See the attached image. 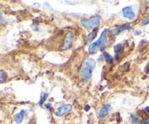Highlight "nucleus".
<instances>
[{
    "instance_id": "17",
    "label": "nucleus",
    "mask_w": 149,
    "mask_h": 124,
    "mask_svg": "<svg viewBox=\"0 0 149 124\" xmlns=\"http://www.w3.org/2000/svg\"><path fill=\"white\" fill-rule=\"evenodd\" d=\"M148 23H149V15L146 20H144L141 23V26H146V25L148 24Z\"/></svg>"
},
{
    "instance_id": "21",
    "label": "nucleus",
    "mask_w": 149,
    "mask_h": 124,
    "mask_svg": "<svg viewBox=\"0 0 149 124\" xmlns=\"http://www.w3.org/2000/svg\"><path fill=\"white\" fill-rule=\"evenodd\" d=\"M65 2L66 3H73L74 4H76L77 3V1H65Z\"/></svg>"
},
{
    "instance_id": "1",
    "label": "nucleus",
    "mask_w": 149,
    "mask_h": 124,
    "mask_svg": "<svg viewBox=\"0 0 149 124\" xmlns=\"http://www.w3.org/2000/svg\"><path fill=\"white\" fill-rule=\"evenodd\" d=\"M108 29H105L103 31V32L100 34V38L97 39V41H95V42L92 43L91 45L89 46L88 48V52L90 54H93L97 52V50L98 49H100V50L103 51L104 49L105 46L107 44L108 39L107 36H106V32H107Z\"/></svg>"
},
{
    "instance_id": "16",
    "label": "nucleus",
    "mask_w": 149,
    "mask_h": 124,
    "mask_svg": "<svg viewBox=\"0 0 149 124\" xmlns=\"http://www.w3.org/2000/svg\"><path fill=\"white\" fill-rule=\"evenodd\" d=\"M131 117V119H132V124H141V123L139 122V120L138 118L135 116V115L132 114L130 115Z\"/></svg>"
},
{
    "instance_id": "20",
    "label": "nucleus",
    "mask_w": 149,
    "mask_h": 124,
    "mask_svg": "<svg viewBox=\"0 0 149 124\" xmlns=\"http://www.w3.org/2000/svg\"><path fill=\"white\" fill-rule=\"evenodd\" d=\"M46 107L49 108V109H51V108H52V105H51L49 103H47L46 104Z\"/></svg>"
},
{
    "instance_id": "13",
    "label": "nucleus",
    "mask_w": 149,
    "mask_h": 124,
    "mask_svg": "<svg viewBox=\"0 0 149 124\" xmlns=\"http://www.w3.org/2000/svg\"><path fill=\"white\" fill-rule=\"evenodd\" d=\"M103 58H104V60L106 61V62L107 63H112L113 61V56H111V55L107 52L103 53Z\"/></svg>"
},
{
    "instance_id": "5",
    "label": "nucleus",
    "mask_w": 149,
    "mask_h": 124,
    "mask_svg": "<svg viewBox=\"0 0 149 124\" xmlns=\"http://www.w3.org/2000/svg\"><path fill=\"white\" fill-rule=\"evenodd\" d=\"M122 13L125 18L130 19V20H132L135 18V14L132 10L131 7H125L122 9Z\"/></svg>"
},
{
    "instance_id": "11",
    "label": "nucleus",
    "mask_w": 149,
    "mask_h": 124,
    "mask_svg": "<svg viewBox=\"0 0 149 124\" xmlns=\"http://www.w3.org/2000/svg\"><path fill=\"white\" fill-rule=\"evenodd\" d=\"M85 66H87V67H91V68H93V69H94L95 67L96 66V61L91 58H87L85 61Z\"/></svg>"
},
{
    "instance_id": "10",
    "label": "nucleus",
    "mask_w": 149,
    "mask_h": 124,
    "mask_svg": "<svg viewBox=\"0 0 149 124\" xmlns=\"http://www.w3.org/2000/svg\"><path fill=\"white\" fill-rule=\"evenodd\" d=\"M113 50H114L115 52V58L117 59L118 57H119V53L122 52V50H123V44L119 43L117 45H114L113 47Z\"/></svg>"
},
{
    "instance_id": "4",
    "label": "nucleus",
    "mask_w": 149,
    "mask_h": 124,
    "mask_svg": "<svg viewBox=\"0 0 149 124\" xmlns=\"http://www.w3.org/2000/svg\"><path fill=\"white\" fill-rule=\"evenodd\" d=\"M71 109H72V106L71 104H69L61 105V106H59L58 108L57 111L55 112V115L58 117H61L65 115V114L71 112Z\"/></svg>"
},
{
    "instance_id": "7",
    "label": "nucleus",
    "mask_w": 149,
    "mask_h": 124,
    "mask_svg": "<svg viewBox=\"0 0 149 124\" xmlns=\"http://www.w3.org/2000/svg\"><path fill=\"white\" fill-rule=\"evenodd\" d=\"M111 106L110 104H105L104 106L101 108L100 112H99V114H98L99 118H106V117L109 115V112L111 109Z\"/></svg>"
},
{
    "instance_id": "6",
    "label": "nucleus",
    "mask_w": 149,
    "mask_h": 124,
    "mask_svg": "<svg viewBox=\"0 0 149 124\" xmlns=\"http://www.w3.org/2000/svg\"><path fill=\"white\" fill-rule=\"evenodd\" d=\"M93 69L91 67H89L87 66H84V69L82 70V77L84 80L87 81L92 77V73H93Z\"/></svg>"
},
{
    "instance_id": "3",
    "label": "nucleus",
    "mask_w": 149,
    "mask_h": 124,
    "mask_svg": "<svg viewBox=\"0 0 149 124\" xmlns=\"http://www.w3.org/2000/svg\"><path fill=\"white\" fill-rule=\"evenodd\" d=\"M74 40V34H73V32H68L66 33L65 36V39H64V42L62 48L61 50H66L69 49L70 48L72 45L73 42Z\"/></svg>"
},
{
    "instance_id": "12",
    "label": "nucleus",
    "mask_w": 149,
    "mask_h": 124,
    "mask_svg": "<svg viewBox=\"0 0 149 124\" xmlns=\"http://www.w3.org/2000/svg\"><path fill=\"white\" fill-rule=\"evenodd\" d=\"M97 32H98V29L95 28V29H93L91 33H90V34L88 35V42H92L96 37Z\"/></svg>"
},
{
    "instance_id": "19",
    "label": "nucleus",
    "mask_w": 149,
    "mask_h": 124,
    "mask_svg": "<svg viewBox=\"0 0 149 124\" xmlns=\"http://www.w3.org/2000/svg\"><path fill=\"white\" fill-rule=\"evenodd\" d=\"M145 72L146 74H149V62L147 64V65L145 67Z\"/></svg>"
},
{
    "instance_id": "14",
    "label": "nucleus",
    "mask_w": 149,
    "mask_h": 124,
    "mask_svg": "<svg viewBox=\"0 0 149 124\" xmlns=\"http://www.w3.org/2000/svg\"><path fill=\"white\" fill-rule=\"evenodd\" d=\"M48 96H49V94H48V93H42V94H41V97H40V101L39 102V106H42V104H43V102H45V101H46V99H47Z\"/></svg>"
},
{
    "instance_id": "23",
    "label": "nucleus",
    "mask_w": 149,
    "mask_h": 124,
    "mask_svg": "<svg viewBox=\"0 0 149 124\" xmlns=\"http://www.w3.org/2000/svg\"><path fill=\"white\" fill-rule=\"evenodd\" d=\"M89 108H90V106H88V105H87V106L85 107V110L86 111H88L89 109H89Z\"/></svg>"
},
{
    "instance_id": "24",
    "label": "nucleus",
    "mask_w": 149,
    "mask_h": 124,
    "mask_svg": "<svg viewBox=\"0 0 149 124\" xmlns=\"http://www.w3.org/2000/svg\"><path fill=\"white\" fill-rule=\"evenodd\" d=\"M146 110L147 111V112L149 114V106H147V107H146Z\"/></svg>"
},
{
    "instance_id": "25",
    "label": "nucleus",
    "mask_w": 149,
    "mask_h": 124,
    "mask_svg": "<svg viewBox=\"0 0 149 124\" xmlns=\"http://www.w3.org/2000/svg\"><path fill=\"white\" fill-rule=\"evenodd\" d=\"M116 124H119V123H116Z\"/></svg>"
},
{
    "instance_id": "18",
    "label": "nucleus",
    "mask_w": 149,
    "mask_h": 124,
    "mask_svg": "<svg viewBox=\"0 0 149 124\" xmlns=\"http://www.w3.org/2000/svg\"><path fill=\"white\" fill-rule=\"evenodd\" d=\"M141 124H149V118L143 120L142 122H141Z\"/></svg>"
},
{
    "instance_id": "2",
    "label": "nucleus",
    "mask_w": 149,
    "mask_h": 124,
    "mask_svg": "<svg viewBox=\"0 0 149 124\" xmlns=\"http://www.w3.org/2000/svg\"><path fill=\"white\" fill-rule=\"evenodd\" d=\"M80 23L86 29H91V28H94L95 26H98L100 24V17L95 15L88 19H81L80 20Z\"/></svg>"
},
{
    "instance_id": "8",
    "label": "nucleus",
    "mask_w": 149,
    "mask_h": 124,
    "mask_svg": "<svg viewBox=\"0 0 149 124\" xmlns=\"http://www.w3.org/2000/svg\"><path fill=\"white\" fill-rule=\"evenodd\" d=\"M131 29V26H130L129 24H125L123 25V26H120V27L113 29V30H112V34H113V35L119 34L122 33V32H124V31L127 30V29Z\"/></svg>"
},
{
    "instance_id": "15",
    "label": "nucleus",
    "mask_w": 149,
    "mask_h": 124,
    "mask_svg": "<svg viewBox=\"0 0 149 124\" xmlns=\"http://www.w3.org/2000/svg\"><path fill=\"white\" fill-rule=\"evenodd\" d=\"M7 74L6 72H4L2 70H0V83H2V82H4L7 79Z\"/></svg>"
},
{
    "instance_id": "9",
    "label": "nucleus",
    "mask_w": 149,
    "mask_h": 124,
    "mask_svg": "<svg viewBox=\"0 0 149 124\" xmlns=\"http://www.w3.org/2000/svg\"><path fill=\"white\" fill-rule=\"evenodd\" d=\"M24 115H25L24 110H21L19 113L15 114V115L13 116V119H14L15 122L17 124L20 123L22 122V120H23V118H24Z\"/></svg>"
},
{
    "instance_id": "22",
    "label": "nucleus",
    "mask_w": 149,
    "mask_h": 124,
    "mask_svg": "<svg viewBox=\"0 0 149 124\" xmlns=\"http://www.w3.org/2000/svg\"><path fill=\"white\" fill-rule=\"evenodd\" d=\"M141 33V31H136V32H135V34H140Z\"/></svg>"
}]
</instances>
